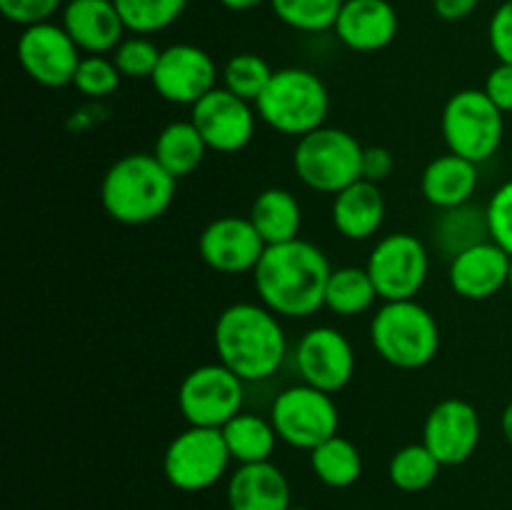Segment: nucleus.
I'll list each match as a JSON object with an SVG mask.
<instances>
[{
  "label": "nucleus",
  "mask_w": 512,
  "mask_h": 510,
  "mask_svg": "<svg viewBox=\"0 0 512 510\" xmlns=\"http://www.w3.org/2000/svg\"><path fill=\"white\" fill-rule=\"evenodd\" d=\"M248 218L265 245H280L300 238L303 208L290 190L265 188L255 195Z\"/></svg>",
  "instance_id": "nucleus-24"
},
{
  "label": "nucleus",
  "mask_w": 512,
  "mask_h": 510,
  "mask_svg": "<svg viewBox=\"0 0 512 510\" xmlns=\"http://www.w3.org/2000/svg\"><path fill=\"white\" fill-rule=\"evenodd\" d=\"M120 70L113 63V58H105V55H85L78 65V73H75L73 85L88 98L100 100L108 98L118 90L120 85Z\"/></svg>",
  "instance_id": "nucleus-35"
},
{
  "label": "nucleus",
  "mask_w": 512,
  "mask_h": 510,
  "mask_svg": "<svg viewBox=\"0 0 512 510\" xmlns=\"http://www.w3.org/2000/svg\"><path fill=\"white\" fill-rule=\"evenodd\" d=\"M512 255L495 240H483L450 260L448 280L465 300H488L508 288Z\"/></svg>",
  "instance_id": "nucleus-18"
},
{
  "label": "nucleus",
  "mask_w": 512,
  "mask_h": 510,
  "mask_svg": "<svg viewBox=\"0 0 512 510\" xmlns=\"http://www.w3.org/2000/svg\"><path fill=\"white\" fill-rule=\"evenodd\" d=\"M230 510H290V483L283 470L265 463L238 465L228 483Z\"/></svg>",
  "instance_id": "nucleus-21"
},
{
  "label": "nucleus",
  "mask_w": 512,
  "mask_h": 510,
  "mask_svg": "<svg viewBox=\"0 0 512 510\" xmlns=\"http://www.w3.org/2000/svg\"><path fill=\"white\" fill-rule=\"evenodd\" d=\"M398 13L388 0H345L335 23V35L355 53H378L395 40Z\"/></svg>",
  "instance_id": "nucleus-19"
},
{
  "label": "nucleus",
  "mask_w": 512,
  "mask_h": 510,
  "mask_svg": "<svg viewBox=\"0 0 512 510\" xmlns=\"http://www.w3.org/2000/svg\"><path fill=\"white\" fill-rule=\"evenodd\" d=\"M500 425H503V435H505V440H508V445L512 448V403H508V408L503 410Z\"/></svg>",
  "instance_id": "nucleus-43"
},
{
  "label": "nucleus",
  "mask_w": 512,
  "mask_h": 510,
  "mask_svg": "<svg viewBox=\"0 0 512 510\" xmlns=\"http://www.w3.org/2000/svg\"><path fill=\"white\" fill-rule=\"evenodd\" d=\"M310 468L328 488H350L363 475V455L353 440L338 433L310 450Z\"/></svg>",
  "instance_id": "nucleus-29"
},
{
  "label": "nucleus",
  "mask_w": 512,
  "mask_h": 510,
  "mask_svg": "<svg viewBox=\"0 0 512 510\" xmlns=\"http://www.w3.org/2000/svg\"><path fill=\"white\" fill-rule=\"evenodd\" d=\"M370 343L393 368H425L440 350L438 320L415 298L383 300L370 320Z\"/></svg>",
  "instance_id": "nucleus-4"
},
{
  "label": "nucleus",
  "mask_w": 512,
  "mask_h": 510,
  "mask_svg": "<svg viewBox=\"0 0 512 510\" xmlns=\"http://www.w3.org/2000/svg\"><path fill=\"white\" fill-rule=\"evenodd\" d=\"M433 238L435 245L453 260L463 250L473 248V245L483 243V240H490L488 210L478 208L473 203L443 210L438 223H435Z\"/></svg>",
  "instance_id": "nucleus-27"
},
{
  "label": "nucleus",
  "mask_w": 512,
  "mask_h": 510,
  "mask_svg": "<svg viewBox=\"0 0 512 510\" xmlns=\"http://www.w3.org/2000/svg\"><path fill=\"white\" fill-rule=\"evenodd\" d=\"M255 113L258 110L253 108V103L218 85L190 108V120L200 130L210 150L230 155L248 148L253 140L255 118H258Z\"/></svg>",
  "instance_id": "nucleus-15"
},
{
  "label": "nucleus",
  "mask_w": 512,
  "mask_h": 510,
  "mask_svg": "<svg viewBox=\"0 0 512 510\" xmlns=\"http://www.w3.org/2000/svg\"><path fill=\"white\" fill-rule=\"evenodd\" d=\"M440 460L430 453L425 443H410L405 448L395 450L390 458L388 475L390 483L403 493H420V490L430 488L440 473Z\"/></svg>",
  "instance_id": "nucleus-30"
},
{
  "label": "nucleus",
  "mask_w": 512,
  "mask_h": 510,
  "mask_svg": "<svg viewBox=\"0 0 512 510\" xmlns=\"http://www.w3.org/2000/svg\"><path fill=\"white\" fill-rule=\"evenodd\" d=\"M478 180V163L455 153H445L425 165L423 175H420V190L430 205H435L438 210H448L455 205L470 203L478 190Z\"/></svg>",
  "instance_id": "nucleus-23"
},
{
  "label": "nucleus",
  "mask_w": 512,
  "mask_h": 510,
  "mask_svg": "<svg viewBox=\"0 0 512 510\" xmlns=\"http://www.w3.org/2000/svg\"><path fill=\"white\" fill-rule=\"evenodd\" d=\"M275 70L255 53H238L223 65V88L248 103H258Z\"/></svg>",
  "instance_id": "nucleus-33"
},
{
  "label": "nucleus",
  "mask_w": 512,
  "mask_h": 510,
  "mask_svg": "<svg viewBox=\"0 0 512 510\" xmlns=\"http://www.w3.org/2000/svg\"><path fill=\"white\" fill-rule=\"evenodd\" d=\"M223 8L228 10H235V13H245V10H253L258 8V5H263L265 0H218Z\"/></svg>",
  "instance_id": "nucleus-42"
},
{
  "label": "nucleus",
  "mask_w": 512,
  "mask_h": 510,
  "mask_svg": "<svg viewBox=\"0 0 512 510\" xmlns=\"http://www.w3.org/2000/svg\"><path fill=\"white\" fill-rule=\"evenodd\" d=\"M150 83L168 103L193 108L210 90L218 88V65L208 50L193 43H175L163 48Z\"/></svg>",
  "instance_id": "nucleus-13"
},
{
  "label": "nucleus",
  "mask_w": 512,
  "mask_h": 510,
  "mask_svg": "<svg viewBox=\"0 0 512 510\" xmlns=\"http://www.w3.org/2000/svg\"><path fill=\"white\" fill-rule=\"evenodd\" d=\"M60 25L88 55L113 53L128 30L113 0H70L63 5Z\"/></svg>",
  "instance_id": "nucleus-20"
},
{
  "label": "nucleus",
  "mask_w": 512,
  "mask_h": 510,
  "mask_svg": "<svg viewBox=\"0 0 512 510\" xmlns=\"http://www.w3.org/2000/svg\"><path fill=\"white\" fill-rule=\"evenodd\" d=\"M270 420L283 443L310 453L320 443L338 435L340 413L333 395L308 383H298L285 388L273 400Z\"/></svg>",
  "instance_id": "nucleus-8"
},
{
  "label": "nucleus",
  "mask_w": 512,
  "mask_h": 510,
  "mask_svg": "<svg viewBox=\"0 0 512 510\" xmlns=\"http://www.w3.org/2000/svg\"><path fill=\"white\" fill-rule=\"evenodd\" d=\"M178 180L153 153H128L115 160L100 183L105 213L123 225H145L163 218L173 205Z\"/></svg>",
  "instance_id": "nucleus-3"
},
{
  "label": "nucleus",
  "mask_w": 512,
  "mask_h": 510,
  "mask_svg": "<svg viewBox=\"0 0 512 510\" xmlns=\"http://www.w3.org/2000/svg\"><path fill=\"white\" fill-rule=\"evenodd\" d=\"M483 435L475 405L460 398H445L428 413L423 425V443L440 465H463L475 455Z\"/></svg>",
  "instance_id": "nucleus-17"
},
{
  "label": "nucleus",
  "mask_w": 512,
  "mask_h": 510,
  "mask_svg": "<svg viewBox=\"0 0 512 510\" xmlns=\"http://www.w3.org/2000/svg\"><path fill=\"white\" fill-rule=\"evenodd\" d=\"M218 363L245 383H258L280 370L288 355L280 315L263 303H233L218 315L213 330Z\"/></svg>",
  "instance_id": "nucleus-2"
},
{
  "label": "nucleus",
  "mask_w": 512,
  "mask_h": 510,
  "mask_svg": "<svg viewBox=\"0 0 512 510\" xmlns=\"http://www.w3.org/2000/svg\"><path fill=\"white\" fill-rule=\"evenodd\" d=\"M265 248L268 245L260 238L250 218H240V215H223V218L210 220L198 240L203 263L223 275L253 273Z\"/></svg>",
  "instance_id": "nucleus-16"
},
{
  "label": "nucleus",
  "mask_w": 512,
  "mask_h": 510,
  "mask_svg": "<svg viewBox=\"0 0 512 510\" xmlns=\"http://www.w3.org/2000/svg\"><path fill=\"white\" fill-rule=\"evenodd\" d=\"M83 50L75 45L63 25L38 23L23 28L18 38V60L30 80L45 88H65L73 85Z\"/></svg>",
  "instance_id": "nucleus-12"
},
{
  "label": "nucleus",
  "mask_w": 512,
  "mask_h": 510,
  "mask_svg": "<svg viewBox=\"0 0 512 510\" xmlns=\"http://www.w3.org/2000/svg\"><path fill=\"white\" fill-rule=\"evenodd\" d=\"M290 510H308V508H290Z\"/></svg>",
  "instance_id": "nucleus-45"
},
{
  "label": "nucleus",
  "mask_w": 512,
  "mask_h": 510,
  "mask_svg": "<svg viewBox=\"0 0 512 510\" xmlns=\"http://www.w3.org/2000/svg\"><path fill=\"white\" fill-rule=\"evenodd\" d=\"M220 433H223L225 445H228L230 458L238 460L240 465L270 460L280 440L273 420L260 418L255 413H243V410L233 420H228L220 428Z\"/></svg>",
  "instance_id": "nucleus-26"
},
{
  "label": "nucleus",
  "mask_w": 512,
  "mask_h": 510,
  "mask_svg": "<svg viewBox=\"0 0 512 510\" xmlns=\"http://www.w3.org/2000/svg\"><path fill=\"white\" fill-rule=\"evenodd\" d=\"M488 43L498 63L512 65V0H503L490 18Z\"/></svg>",
  "instance_id": "nucleus-38"
},
{
  "label": "nucleus",
  "mask_w": 512,
  "mask_h": 510,
  "mask_svg": "<svg viewBox=\"0 0 512 510\" xmlns=\"http://www.w3.org/2000/svg\"><path fill=\"white\" fill-rule=\"evenodd\" d=\"M275 18L300 33L333 30L345 0H268Z\"/></svg>",
  "instance_id": "nucleus-31"
},
{
  "label": "nucleus",
  "mask_w": 512,
  "mask_h": 510,
  "mask_svg": "<svg viewBox=\"0 0 512 510\" xmlns=\"http://www.w3.org/2000/svg\"><path fill=\"white\" fill-rule=\"evenodd\" d=\"M163 50L148 38V35H130L113 50V63L118 65L120 75L130 80H150Z\"/></svg>",
  "instance_id": "nucleus-34"
},
{
  "label": "nucleus",
  "mask_w": 512,
  "mask_h": 510,
  "mask_svg": "<svg viewBox=\"0 0 512 510\" xmlns=\"http://www.w3.org/2000/svg\"><path fill=\"white\" fill-rule=\"evenodd\" d=\"M230 450L218 428L188 425L170 440L163 458V473L173 488L200 493L218 483L230 465Z\"/></svg>",
  "instance_id": "nucleus-9"
},
{
  "label": "nucleus",
  "mask_w": 512,
  "mask_h": 510,
  "mask_svg": "<svg viewBox=\"0 0 512 510\" xmlns=\"http://www.w3.org/2000/svg\"><path fill=\"white\" fill-rule=\"evenodd\" d=\"M395 170V158L388 148H380V145H370L363 153V180L370 183H383L393 175Z\"/></svg>",
  "instance_id": "nucleus-40"
},
{
  "label": "nucleus",
  "mask_w": 512,
  "mask_h": 510,
  "mask_svg": "<svg viewBox=\"0 0 512 510\" xmlns=\"http://www.w3.org/2000/svg\"><path fill=\"white\" fill-rule=\"evenodd\" d=\"M365 148L355 135L340 128H323L298 138L293 150V170L300 183L315 193L338 195L348 185L363 180Z\"/></svg>",
  "instance_id": "nucleus-6"
},
{
  "label": "nucleus",
  "mask_w": 512,
  "mask_h": 510,
  "mask_svg": "<svg viewBox=\"0 0 512 510\" xmlns=\"http://www.w3.org/2000/svg\"><path fill=\"white\" fill-rule=\"evenodd\" d=\"M125 28L133 35H150L170 28L188 8V0H113Z\"/></svg>",
  "instance_id": "nucleus-32"
},
{
  "label": "nucleus",
  "mask_w": 512,
  "mask_h": 510,
  "mask_svg": "<svg viewBox=\"0 0 512 510\" xmlns=\"http://www.w3.org/2000/svg\"><path fill=\"white\" fill-rule=\"evenodd\" d=\"M65 3H70V0H65Z\"/></svg>",
  "instance_id": "nucleus-46"
},
{
  "label": "nucleus",
  "mask_w": 512,
  "mask_h": 510,
  "mask_svg": "<svg viewBox=\"0 0 512 510\" xmlns=\"http://www.w3.org/2000/svg\"><path fill=\"white\" fill-rule=\"evenodd\" d=\"M368 273L383 300H413L430 273V255L413 233H390L375 243Z\"/></svg>",
  "instance_id": "nucleus-11"
},
{
  "label": "nucleus",
  "mask_w": 512,
  "mask_h": 510,
  "mask_svg": "<svg viewBox=\"0 0 512 510\" xmlns=\"http://www.w3.org/2000/svg\"><path fill=\"white\" fill-rule=\"evenodd\" d=\"M208 150V143L193 125V120H175V123L165 125L153 145V155L158 158V163L175 180L193 175L203 165Z\"/></svg>",
  "instance_id": "nucleus-25"
},
{
  "label": "nucleus",
  "mask_w": 512,
  "mask_h": 510,
  "mask_svg": "<svg viewBox=\"0 0 512 510\" xmlns=\"http://www.w3.org/2000/svg\"><path fill=\"white\" fill-rule=\"evenodd\" d=\"M378 288L370 278L368 268L358 265H345V268H333L325 288V308L340 318H355L373 308L378 300Z\"/></svg>",
  "instance_id": "nucleus-28"
},
{
  "label": "nucleus",
  "mask_w": 512,
  "mask_h": 510,
  "mask_svg": "<svg viewBox=\"0 0 512 510\" xmlns=\"http://www.w3.org/2000/svg\"><path fill=\"white\" fill-rule=\"evenodd\" d=\"M245 380L223 363H208L190 370L178 388V408L188 425L223 428L243 410Z\"/></svg>",
  "instance_id": "nucleus-10"
},
{
  "label": "nucleus",
  "mask_w": 512,
  "mask_h": 510,
  "mask_svg": "<svg viewBox=\"0 0 512 510\" xmlns=\"http://www.w3.org/2000/svg\"><path fill=\"white\" fill-rule=\"evenodd\" d=\"M485 210H488L490 240L503 245V248L512 255V180L500 185V188L490 195Z\"/></svg>",
  "instance_id": "nucleus-36"
},
{
  "label": "nucleus",
  "mask_w": 512,
  "mask_h": 510,
  "mask_svg": "<svg viewBox=\"0 0 512 510\" xmlns=\"http://www.w3.org/2000/svg\"><path fill=\"white\" fill-rule=\"evenodd\" d=\"M63 3L65 0H0V13L10 23L30 28V25L48 23Z\"/></svg>",
  "instance_id": "nucleus-37"
},
{
  "label": "nucleus",
  "mask_w": 512,
  "mask_h": 510,
  "mask_svg": "<svg viewBox=\"0 0 512 510\" xmlns=\"http://www.w3.org/2000/svg\"><path fill=\"white\" fill-rule=\"evenodd\" d=\"M335 230L348 240H368L380 230L385 220V198L378 183L358 180L333 195L330 208Z\"/></svg>",
  "instance_id": "nucleus-22"
},
{
  "label": "nucleus",
  "mask_w": 512,
  "mask_h": 510,
  "mask_svg": "<svg viewBox=\"0 0 512 510\" xmlns=\"http://www.w3.org/2000/svg\"><path fill=\"white\" fill-rule=\"evenodd\" d=\"M508 288L512 290V258H510V278H508Z\"/></svg>",
  "instance_id": "nucleus-44"
},
{
  "label": "nucleus",
  "mask_w": 512,
  "mask_h": 510,
  "mask_svg": "<svg viewBox=\"0 0 512 510\" xmlns=\"http://www.w3.org/2000/svg\"><path fill=\"white\" fill-rule=\"evenodd\" d=\"M255 110L268 128L303 138L325 125L330 113V93L313 70L280 68L255 103Z\"/></svg>",
  "instance_id": "nucleus-5"
},
{
  "label": "nucleus",
  "mask_w": 512,
  "mask_h": 510,
  "mask_svg": "<svg viewBox=\"0 0 512 510\" xmlns=\"http://www.w3.org/2000/svg\"><path fill=\"white\" fill-rule=\"evenodd\" d=\"M505 113L485 95V90L465 88L450 95L440 115L448 153L485 163L498 153L505 135Z\"/></svg>",
  "instance_id": "nucleus-7"
},
{
  "label": "nucleus",
  "mask_w": 512,
  "mask_h": 510,
  "mask_svg": "<svg viewBox=\"0 0 512 510\" xmlns=\"http://www.w3.org/2000/svg\"><path fill=\"white\" fill-rule=\"evenodd\" d=\"M478 5L480 0H433L435 15L440 20H448V23H458V20L470 18Z\"/></svg>",
  "instance_id": "nucleus-41"
},
{
  "label": "nucleus",
  "mask_w": 512,
  "mask_h": 510,
  "mask_svg": "<svg viewBox=\"0 0 512 510\" xmlns=\"http://www.w3.org/2000/svg\"><path fill=\"white\" fill-rule=\"evenodd\" d=\"M330 265L328 255L315 243L295 238L290 243L268 245L253 270L260 303L280 318H310L325 308Z\"/></svg>",
  "instance_id": "nucleus-1"
},
{
  "label": "nucleus",
  "mask_w": 512,
  "mask_h": 510,
  "mask_svg": "<svg viewBox=\"0 0 512 510\" xmlns=\"http://www.w3.org/2000/svg\"><path fill=\"white\" fill-rule=\"evenodd\" d=\"M295 368L303 383L338 393L355 375L353 343L333 325L310 328L295 345Z\"/></svg>",
  "instance_id": "nucleus-14"
},
{
  "label": "nucleus",
  "mask_w": 512,
  "mask_h": 510,
  "mask_svg": "<svg viewBox=\"0 0 512 510\" xmlns=\"http://www.w3.org/2000/svg\"><path fill=\"white\" fill-rule=\"evenodd\" d=\"M485 95L498 105L503 113H512V65L498 63L485 78Z\"/></svg>",
  "instance_id": "nucleus-39"
}]
</instances>
